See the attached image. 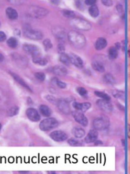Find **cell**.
I'll return each mask as SVG.
<instances>
[{"label": "cell", "instance_id": "30bf717a", "mask_svg": "<svg viewBox=\"0 0 130 174\" xmlns=\"http://www.w3.org/2000/svg\"><path fill=\"white\" fill-rule=\"evenodd\" d=\"M51 138L56 141H63L67 138V134L61 130H56L50 134Z\"/></svg>", "mask_w": 130, "mask_h": 174}, {"label": "cell", "instance_id": "83f0119b", "mask_svg": "<svg viewBox=\"0 0 130 174\" xmlns=\"http://www.w3.org/2000/svg\"><path fill=\"white\" fill-rule=\"evenodd\" d=\"M59 59H60V61L62 63H63L64 65H66V66H69V65H70V63L69 55L66 54L64 53H61V54H60Z\"/></svg>", "mask_w": 130, "mask_h": 174}, {"label": "cell", "instance_id": "7c38bea8", "mask_svg": "<svg viewBox=\"0 0 130 174\" xmlns=\"http://www.w3.org/2000/svg\"><path fill=\"white\" fill-rule=\"evenodd\" d=\"M26 114L28 119L31 121L36 122L40 120V115L38 111L33 108H29L26 111Z\"/></svg>", "mask_w": 130, "mask_h": 174}, {"label": "cell", "instance_id": "f5cc1de1", "mask_svg": "<svg viewBox=\"0 0 130 174\" xmlns=\"http://www.w3.org/2000/svg\"></svg>", "mask_w": 130, "mask_h": 174}, {"label": "cell", "instance_id": "cb8c5ba5", "mask_svg": "<svg viewBox=\"0 0 130 174\" xmlns=\"http://www.w3.org/2000/svg\"><path fill=\"white\" fill-rule=\"evenodd\" d=\"M92 66L94 70L99 72H103L105 70V66H103V65L99 61L93 62L92 63Z\"/></svg>", "mask_w": 130, "mask_h": 174}, {"label": "cell", "instance_id": "b9f144b4", "mask_svg": "<svg viewBox=\"0 0 130 174\" xmlns=\"http://www.w3.org/2000/svg\"><path fill=\"white\" fill-rule=\"evenodd\" d=\"M6 36L5 33H4L3 31H0V42L5 41L6 40Z\"/></svg>", "mask_w": 130, "mask_h": 174}, {"label": "cell", "instance_id": "e575fe53", "mask_svg": "<svg viewBox=\"0 0 130 174\" xmlns=\"http://www.w3.org/2000/svg\"><path fill=\"white\" fill-rule=\"evenodd\" d=\"M67 143L70 145V146H80L81 145V143L76 140V139H74L73 138H71L70 139H69L67 140Z\"/></svg>", "mask_w": 130, "mask_h": 174}, {"label": "cell", "instance_id": "8d00e7d4", "mask_svg": "<svg viewBox=\"0 0 130 174\" xmlns=\"http://www.w3.org/2000/svg\"><path fill=\"white\" fill-rule=\"evenodd\" d=\"M34 76L36 78V79H38V80H40V81H43V80H44V79L46 78L45 74L44 73L40 72H36L34 74Z\"/></svg>", "mask_w": 130, "mask_h": 174}, {"label": "cell", "instance_id": "ab89813d", "mask_svg": "<svg viewBox=\"0 0 130 174\" xmlns=\"http://www.w3.org/2000/svg\"><path fill=\"white\" fill-rule=\"evenodd\" d=\"M46 98L47 100H48L51 103H53V104H57V101L54 96H51V95H47L46 96Z\"/></svg>", "mask_w": 130, "mask_h": 174}, {"label": "cell", "instance_id": "277c9868", "mask_svg": "<svg viewBox=\"0 0 130 174\" xmlns=\"http://www.w3.org/2000/svg\"><path fill=\"white\" fill-rule=\"evenodd\" d=\"M93 125L96 130H105L109 126V119L106 116L101 115L93 120Z\"/></svg>", "mask_w": 130, "mask_h": 174}, {"label": "cell", "instance_id": "8fae6325", "mask_svg": "<svg viewBox=\"0 0 130 174\" xmlns=\"http://www.w3.org/2000/svg\"><path fill=\"white\" fill-rule=\"evenodd\" d=\"M57 105L59 110L64 114H69L71 112V109L68 102L66 100L60 99L57 101Z\"/></svg>", "mask_w": 130, "mask_h": 174}, {"label": "cell", "instance_id": "5bb4252c", "mask_svg": "<svg viewBox=\"0 0 130 174\" xmlns=\"http://www.w3.org/2000/svg\"><path fill=\"white\" fill-rule=\"evenodd\" d=\"M72 105L73 108L76 109V110L82 112H84L90 108L91 104L89 102L79 103V102L74 101L73 102Z\"/></svg>", "mask_w": 130, "mask_h": 174}, {"label": "cell", "instance_id": "5b68a950", "mask_svg": "<svg viewBox=\"0 0 130 174\" xmlns=\"http://www.w3.org/2000/svg\"><path fill=\"white\" fill-rule=\"evenodd\" d=\"M58 125V121L54 118H47L41 121L39 124V127L42 131H48L55 128Z\"/></svg>", "mask_w": 130, "mask_h": 174}, {"label": "cell", "instance_id": "8992f818", "mask_svg": "<svg viewBox=\"0 0 130 174\" xmlns=\"http://www.w3.org/2000/svg\"><path fill=\"white\" fill-rule=\"evenodd\" d=\"M48 13L47 9L39 6H31L28 9V14L32 17L43 18Z\"/></svg>", "mask_w": 130, "mask_h": 174}, {"label": "cell", "instance_id": "ac0fdd59", "mask_svg": "<svg viewBox=\"0 0 130 174\" xmlns=\"http://www.w3.org/2000/svg\"><path fill=\"white\" fill-rule=\"evenodd\" d=\"M53 72L54 74L60 76H65L67 73V70L66 68L62 65L54 66L53 68Z\"/></svg>", "mask_w": 130, "mask_h": 174}, {"label": "cell", "instance_id": "ffe728a7", "mask_svg": "<svg viewBox=\"0 0 130 174\" xmlns=\"http://www.w3.org/2000/svg\"><path fill=\"white\" fill-rule=\"evenodd\" d=\"M10 73H11V75H12V76L13 77V78L18 83H20L21 86H22L23 87H24V88H25L27 89H28V91H30V92H32V90H31V89L30 88V86L26 83V82L22 79V78H21L18 75H16L15 73H12V72H10Z\"/></svg>", "mask_w": 130, "mask_h": 174}, {"label": "cell", "instance_id": "d4e9b609", "mask_svg": "<svg viewBox=\"0 0 130 174\" xmlns=\"http://www.w3.org/2000/svg\"><path fill=\"white\" fill-rule=\"evenodd\" d=\"M103 80L105 83L109 85H113L115 83L116 80L113 76L110 73H106L103 76Z\"/></svg>", "mask_w": 130, "mask_h": 174}, {"label": "cell", "instance_id": "7bdbcfd3", "mask_svg": "<svg viewBox=\"0 0 130 174\" xmlns=\"http://www.w3.org/2000/svg\"><path fill=\"white\" fill-rule=\"evenodd\" d=\"M102 2L103 5L107 7H110L113 4L112 1H102Z\"/></svg>", "mask_w": 130, "mask_h": 174}, {"label": "cell", "instance_id": "836d02e7", "mask_svg": "<svg viewBox=\"0 0 130 174\" xmlns=\"http://www.w3.org/2000/svg\"><path fill=\"white\" fill-rule=\"evenodd\" d=\"M76 91L80 95H81L83 97H86L87 96V90L83 87H77L76 89Z\"/></svg>", "mask_w": 130, "mask_h": 174}, {"label": "cell", "instance_id": "7dc6e473", "mask_svg": "<svg viewBox=\"0 0 130 174\" xmlns=\"http://www.w3.org/2000/svg\"><path fill=\"white\" fill-rule=\"evenodd\" d=\"M120 47H121V44L119 43H115V47L117 49V50H119L120 49Z\"/></svg>", "mask_w": 130, "mask_h": 174}, {"label": "cell", "instance_id": "7a4b0ae2", "mask_svg": "<svg viewBox=\"0 0 130 174\" xmlns=\"http://www.w3.org/2000/svg\"><path fill=\"white\" fill-rule=\"evenodd\" d=\"M23 33L26 37L34 40H40L43 37V34L41 31L32 28L28 24L24 25Z\"/></svg>", "mask_w": 130, "mask_h": 174}, {"label": "cell", "instance_id": "484cf974", "mask_svg": "<svg viewBox=\"0 0 130 174\" xmlns=\"http://www.w3.org/2000/svg\"><path fill=\"white\" fill-rule=\"evenodd\" d=\"M32 62L34 63L38 64L41 66H45L47 63V60L45 58L42 57L41 56H37L35 57H33Z\"/></svg>", "mask_w": 130, "mask_h": 174}, {"label": "cell", "instance_id": "4dcf8cb0", "mask_svg": "<svg viewBox=\"0 0 130 174\" xmlns=\"http://www.w3.org/2000/svg\"><path fill=\"white\" fill-rule=\"evenodd\" d=\"M6 43L11 48H15L18 45V41L15 37H10L7 40Z\"/></svg>", "mask_w": 130, "mask_h": 174}, {"label": "cell", "instance_id": "ba28073f", "mask_svg": "<svg viewBox=\"0 0 130 174\" xmlns=\"http://www.w3.org/2000/svg\"><path fill=\"white\" fill-rule=\"evenodd\" d=\"M72 114L76 122L83 126H86L88 124V120L87 117L83 114V112L79 111H73L72 112Z\"/></svg>", "mask_w": 130, "mask_h": 174}, {"label": "cell", "instance_id": "f1b7e54d", "mask_svg": "<svg viewBox=\"0 0 130 174\" xmlns=\"http://www.w3.org/2000/svg\"><path fill=\"white\" fill-rule=\"evenodd\" d=\"M118 50L115 47H110L108 50V56L110 59H115L118 56Z\"/></svg>", "mask_w": 130, "mask_h": 174}, {"label": "cell", "instance_id": "60d3db41", "mask_svg": "<svg viewBox=\"0 0 130 174\" xmlns=\"http://www.w3.org/2000/svg\"><path fill=\"white\" fill-rule=\"evenodd\" d=\"M57 50H58V51L60 54L64 53V51L65 50V48H64V45L62 43H59L58 45V46H57Z\"/></svg>", "mask_w": 130, "mask_h": 174}, {"label": "cell", "instance_id": "4fadbf2b", "mask_svg": "<svg viewBox=\"0 0 130 174\" xmlns=\"http://www.w3.org/2000/svg\"><path fill=\"white\" fill-rule=\"evenodd\" d=\"M70 63L78 68H82L83 67V62L82 59L74 53H70L69 55Z\"/></svg>", "mask_w": 130, "mask_h": 174}, {"label": "cell", "instance_id": "52a82bcc", "mask_svg": "<svg viewBox=\"0 0 130 174\" xmlns=\"http://www.w3.org/2000/svg\"><path fill=\"white\" fill-rule=\"evenodd\" d=\"M23 50L28 54L31 55L32 58L35 57L40 55V50L39 48L33 44H24L22 47Z\"/></svg>", "mask_w": 130, "mask_h": 174}, {"label": "cell", "instance_id": "1f68e13d", "mask_svg": "<svg viewBox=\"0 0 130 174\" xmlns=\"http://www.w3.org/2000/svg\"><path fill=\"white\" fill-rule=\"evenodd\" d=\"M61 14L63 15L66 18H74L75 17V14L73 11L68 10V9H63L61 11Z\"/></svg>", "mask_w": 130, "mask_h": 174}, {"label": "cell", "instance_id": "c3c4849f", "mask_svg": "<svg viewBox=\"0 0 130 174\" xmlns=\"http://www.w3.org/2000/svg\"><path fill=\"white\" fill-rule=\"evenodd\" d=\"M4 59V56L2 55V54L1 53H0V62H2Z\"/></svg>", "mask_w": 130, "mask_h": 174}, {"label": "cell", "instance_id": "bcb514c9", "mask_svg": "<svg viewBox=\"0 0 130 174\" xmlns=\"http://www.w3.org/2000/svg\"><path fill=\"white\" fill-rule=\"evenodd\" d=\"M103 143L100 141V140H95L94 141V144L96 145V146H98V145H100V144H102Z\"/></svg>", "mask_w": 130, "mask_h": 174}, {"label": "cell", "instance_id": "2e32d148", "mask_svg": "<svg viewBox=\"0 0 130 174\" xmlns=\"http://www.w3.org/2000/svg\"><path fill=\"white\" fill-rule=\"evenodd\" d=\"M98 137V133L96 130H91L89 131L87 134L84 138V141L86 143H90L94 142L97 140Z\"/></svg>", "mask_w": 130, "mask_h": 174}, {"label": "cell", "instance_id": "816d5d0a", "mask_svg": "<svg viewBox=\"0 0 130 174\" xmlns=\"http://www.w3.org/2000/svg\"><path fill=\"white\" fill-rule=\"evenodd\" d=\"M48 173H51V172H48ZM52 173H54L55 172H52Z\"/></svg>", "mask_w": 130, "mask_h": 174}, {"label": "cell", "instance_id": "e0dca14e", "mask_svg": "<svg viewBox=\"0 0 130 174\" xmlns=\"http://www.w3.org/2000/svg\"><path fill=\"white\" fill-rule=\"evenodd\" d=\"M12 58L15 61V62L17 63V64H18L19 66H27L28 62L27 59L25 57L20 54H18V53H13L12 54Z\"/></svg>", "mask_w": 130, "mask_h": 174}, {"label": "cell", "instance_id": "6da1fadb", "mask_svg": "<svg viewBox=\"0 0 130 174\" xmlns=\"http://www.w3.org/2000/svg\"><path fill=\"white\" fill-rule=\"evenodd\" d=\"M70 43L76 49H81L86 44V38L81 33L76 31H70L67 34Z\"/></svg>", "mask_w": 130, "mask_h": 174}, {"label": "cell", "instance_id": "d590c367", "mask_svg": "<svg viewBox=\"0 0 130 174\" xmlns=\"http://www.w3.org/2000/svg\"><path fill=\"white\" fill-rule=\"evenodd\" d=\"M43 44H44V46L46 50H49L51 48H52V47H53V44H52L51 40L48 38L45 39L43 41Z\"/></svg>", "mask_w": 130, "mask_h": 174}, {"label": "cell", "instance_id": "4316f807", "mask_svg": "<svg viewBox=\"0 0 130 174\" xmlns=\"http://www.w3.org/2000/svg\"><path fill=\"white\" fill-rule=\"evenodd\" d=\"M89 13L92 17H97L99 14V11L98 7L95 5H91L89 8Z\"/></svg>", "mask_w": 130, "mask_h": 174}, {"label": "cell", "instance_id": "3957f363", "mask_svg": "<svg viewBox=\"0 0 130 174\" xmlns=\"http://www.w3.org/2000/svg\"><path fill=\"white\" fill-rule=\"evenodd\" d=\"M70 24L74 28L79 30L87 31L89 30L92 27V25L89 22L80 18H73L70 22Z\"/></svg>", "mask_w": 130, "mask_h": 174}, {"label": "cell", "instance_id": "d6986e66", "mask_svg": "<svg viewBox=\"0 0 130 174\" xmlns=\"http://www.w3.org/2000/svg\"><path fill=\"white\" fill-rule=\"evenodd\" d=\"M107 46L106 40L103 37H99L97 39L95 44V47L97 50H100L105 48Z\"/></svg>", "mask_w": 130, "mask_h": 174}, {"label": "cell", "instance_id": "d6a6232c", "mask_svg": "<svg viewBox=\"0 0 130 174\" xmlns=\"http://www.w3.org/2000/svg\"><path fill=\"white\" fill-rule=\"evenodd\" d=\"M94 94L95 95H96L97 96L100 98L101 99H106V100H110V97L106 94V93L100 92V91H95Z\"/></svg>", "mask_w": 130, "mask_h": 174}, {"label": "cell", "instance_id": "f35d334b", "mask_svg": "<svg viewBox=\"0 0 130 174\" xmlns=\"http://www.w3.org/2000/svg\"><path fill=\"white\" fill-rule=\"evenodd\" d=\"M54 80H55L54 82L56 83V85L58 87H59L60 88L63 89V88H65L66 87V84L64 82H62V81H61V80H58L57 79H55Z\"/></svg>", "mask_w": 130, "mask_h": 174}, {"label": "cell", "instance_id": "ee69618b", "mask_svg": "<svg viewBox=\"0 0 130 174\" xmlns=\"http://www.w3.org/2000/svg\"><path fill=\"white\" fill-rule=\"evenodd\" d=\"M85 4L86 5H95V2H96V1H94V0H86L84 1Z\"/></svg>", "mask_w": 130, "mask_h": 174}, {"label": "cell", "instance_id": "681fc988", "mask_svg": "<svg viewBox=\"0 0 130 174\" xmlns=\"http://www.w3.org/2000/svg\"><path fill=\"white\" fill-rule=\"evenodd\" d=\"M20 173H28V172H25V171H24V172H21V171H20Z\"/></svg>", "mask_w": 130, "mask_h": 174}, {"label": "cell", "instance_id": "44dd1931", "mask_svg": "<svg viewBox=\"0 0 130 174\" xmlns=\"http://www.w3.org/2000/svg\"><path fill=\"white\" fill-rule=\"evenodd\" d=\"M5 12H6V15L7 17L10 20H14L17 19L18 17V13L17 11L11 7L7 8L6 9Z\"/></svg>", "mask_w": 130, "mask_h": 174}, {"label": "cell", "instance_id": "603a6c76", "mask_svg": "<svg viewBox=\"0 0 130 174\" xmlns=\"http://www.w3.org/2000/svg\"><path fill=\"white\" fill-rule=\"evenodd\" d=\"M39 110H40V112H41V114L44 117H48L51 114V109H50V108L48 107H47L46 105H41L39 107Z\"/></svg>", "mask_w": 130, "mask_h": 174}, {"label": "cell", "instance_id": "f546056e", "mask_svg": "<svg viewBox=\"0 0 130 174\" xmlns=\"http://www.w3.org/2000/svg\"><path fill=\"white\" fill-rule=\"evenodd\" d=\"M19 108L17 106H13L11 107L7 111V115L9 117H13L18 113Z\"/></svg>", "mask_w": 130, "mask_h": 174}, {"label": "cell", "instance_id": "74e56055", "mask_svg": "<svg viewBox=\"0 0 130 174\" xmlns=\"http://www.w3.org/2000/svg\"><path fill=\"white\" fill-rule=\"evenodd\" d=\"M112 95L117 98H122L124 96V93L122 91H119L117 90H115L112 92Z\"/></svg>", "mask_w": 130, "mask_h": 174}, {"label": "cell", "instance_id": "9c48e42d", "mask_svg": "<svg viewBox=\"0 0 130 174\" xmlns=\"http://www.w3.org/2000/svg\"><path fill=\"white\" fill-rule=\"evenodd\" d=\"M96 104L98 107L105 112H107V113L110 112L113 109L112 105L109 101V100L100 99L97 101Z\"/></svg>", "mask_w": 130, "mask_h": 174}, {"label": "cell", "instance_id": "9a60e30c", "mask_svg": "<svg viewBox=\"0 0 130 174\" xmlns=\"http://www.w3.org/2000/svg\"><path fill=\"white\" fill-rule=\"evenodd\" d=\"M53 34L54 36H56V38H57L59 40H64L66 38V34L64 31V30H63L62 28L60 27H56L52 30Z\"/></svg>", "mask_w": 130, "mask_h": 174}, {"label": "cell", "instance_id": "f6af8a7d", "mask_svg": "<svg viewBox=\"0 0 130 174\" xmlns=\"http://www.w3.org/2000/svg\"><path fill=\"white\" fill-rule=\"evenodd\" d=\"M117 9H118V11H119V12L123 13V8H122V5H117Z\"/></svg>", "mask_w": 130, "mask_h": 174}, {"label": "cell", "instance_id": "7402d4cb", "mask_svg": "<svg viewBox=\"0 0 130 174\" xmlns=\"http://www.w3.org/2000/svg\"><path fill=\"white\" fill-rule=\"evenodd\" d=\"M72 133L73 136L77 138H80L85 135L84 130L83 128L78 127H74L72 130Z\"/></svg>", "mask_w": 130, "mask_h": 174}, {"label": "cell", "instance_id": "f907efd6", "mask_svg": "<svg viewBox=\"0 0 130 174\" xmlns=\"http://www.w3.org/2000/svg\"><path fill=\"white\" fill-rule=\"evenodd\" d=\"M1 124L0 123V130H1Z\"/></svg>", "mask_w": 130, "mask_h": 174}]
</instances>
